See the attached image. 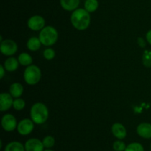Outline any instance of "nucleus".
Returning a JSON list of instances; mask_svg holds the SVG:
<instances>
[{
	"label": "nucleus",
	"mask_w": 151,
	"mask_h": 151,
	"mask_svg": "<svg viewBox=\"0 0 151 151\" xmlns=\"http://www.w3.org/2000/svg\"><path fill=\"white\" fill-rule=\"evenodd\" d=\"M13 98L10 93H1L0 94V110L1 112L8 110L13 106Z\"/></svg>",
	"instance_id": "nucleus-10"
},
{
	"label": "nucleus",
	"mask_w": 151,
	"mask_h": 151,
	"mask_svg": "<svg viewBox=\"0 0 151 151\" xmlns=\"http://www.w3.org/2000/svg\"><path fill=\"white\" fill-rule=\"evenodd\" d=\"M150 151H151V142H150Z\"/></svg>",
	"instance_id": "nucleus-30"
},
{
	"label": "nucleus",
	"mask_w": 151,
	"mask_h": 151,
	"mask_svg": "<svg viewBox=\"0 0 151 151\" xmlns=\"http://www.w3.org/2000/svg\"><path fill=\"white\" fill-rule=\"evenodd\" d=\"M137 133L143 139H151V124L143 122L139 124L137 128Z\"/></svg>",
	"instance_id": "nucleus-12"
},
{
	"label": "nucleus",
	"mask_w": 151,
	"mask_h": 151,
	"mask_svg": "<svg viewBox=\"0 0 151 151\" xmlns=\"http://www.w3.org/2000/svg\"><path fill=\"white\" fill-rule=\"evenodd\" d=\"M44 151H54V150L52 149H46V150H44Z\"/></svg>",
	"instance_id": "nucleus-29"
},
{
	"label": "nucleus",
	"mask_w": 151,
	"mask_h": 151,
	"mask_svg": "<svg viewBox=\"0 0 151 151\" xmlns=\"http://www.w3.org/2000/svg\"><path fill=\"white\" fill-rule=\"evenodd\" d=\"M4 151H25L24 145L17 141L9 142L4 147Z\"/></svg>",
	"instance_id": "nucleus-17"
},
{
	"label": "nucleus",
	"mask_w": 151,
	"mask_h": 151,
	"mask_svg": "<svg viewBox=\"0 0 151 151\" xmlns=\"http://www.w3.org/2000/svg\"><path fill=\"white\" fill-rule=\"evenodd\" d=\"M25 103L24 100L23 99H21V98H17L15 100H13V107L16 110H22L24 108Z\"/></svg>",
	"instance_id": "nucleus-23"
},
{
	"label": "nucleus",
	"mask_w": 151,
	"mask_h": 151,
	"mask_svg": "<svg viewBox=\"0 0 151 151\" xmlns=\"http://www.w3.org/2000/svg\"><path fill=\"white\" fill-rule=\"evenodd\" d=\"M99 7V2L97 0H86L84 3V9L88 13H93L96 11Z\"/></svg>",
	"instance_id": "nucleus-19"
},
{
	"label": "nucleus",
	"mask_w": 151,
	"mask_h": 151,
	"mask_svg": "<svg viewBox=\"0 0 151 151\" xmlns=\"http://www.w3.org/2000/svg\"><path fill=\"white\" fill-rule=\"evenodd\" d=\"M19 62L18 59L15 57H10L7 58L4 62V67L5 68L6 71L8 72H14L19 68Z\"/></svg>",
	"instance_id": "nucleus-14"
},
{
	"label": "nucleus",
	"mask_w": 151,
	"mask_h": 151,
	"mask_svg": "<svg viewBox=\"0 0 151 151\" xmlns=\"http://www.w3.org/2000/svg\"><path fill=\"white\" fill-rule=\"evenodd\" d=\"M142 63L147 68L151 67V50H145L142 55Z\"/></svg>",
	"instance_id": "nucleus-22"
},
{
	"label": "nucleus",
	"mask_w": 151,
	"mask_h": 151,
	"mask_svg": "<svg viewBox=\"0 0 151 151\" xmlns=\"http://www.w3.org/2000/svg\"><path fill=\"white\" fill-rule=\"evenodd\" d=\"M40 41L44 46H52L57 42L58 39V30L52 26H45L39 33Z\"/></svg>",
	"instance_id": "nucleus-3"
},
{
	"label": "nucleus",
	"mask_w": 151,
	"mask_h": 151,
	"mask_svg": "<svg viewBox=\"0 0 151 151\" xmlns=\"http://www.w3.org/2000/svg\"><path fill=\"white\" fill-rule=\"evenodd\" d=\"M5 68H4V65H0V72H1V74H0V78H3L4 76V73H5Z\"/></svg>",
	"instance_id": "nucleus-27"
},
{
	"label": "nucleus",
	"mask_w": 151,
	"mask_h": 151,
	"mask_svg": "<svg viewBox=\"0 0 151 151\" xmlns=\"http://www.w3.org/2000/svg\"><path fill=\"white\" fill-rule=\"evenodd\" d=\"M1 124L5 131L11 132L17 128L18 123L14 115L10 113H6L1 118Z\"/></svg>",
	"instance_id": "nucleus-6"
},
{
	"label": "nucleus",
	"mask_w": 151,
	"mask_h": 151,
	"mask_svg": "<svg viewBox=\"0 0 151 151\" xmlns=\"http://www.w3.org/2000/svg\"><path fill=\"white\" fill-rule=\"evenodd\" d=\"M34 124L35 123L32 121V119L29 118H24L21 120L17 125L18 133L22 136H27L30 134L34 129Z\"/></svg>",
	"instance_id": "nucleus-7"
},
{
	"label": "nucleus",
	"mask_w": 151,
	"mask_h": 151,
	"mask_svg": "<svg viewBox=\"0 0 151 151\" xmlns=\"http://www.w3.org/2000/svg\"><path fill=\"white\" fill-rule=\"evenodd\" d=\"M41 42L40 41L39 38L35 36H32L28 39L27 41V47L28 50L31 51H37L40 49L41 46Z\"/></svg>",
	"instance_id": "nucleus-16"
},
{
	"label": "nucleus",
	"mask_w": 151,
	"mask_h": 151,
	"mask_svg": "<svg viewBox=\"0 0 151 151\" xmlns=\"http://www.w3.org/2000/svg\"><path fill=\"white\" fill-rule=\"evenodd\" d=\"M24 93V87L22 84L19 82H15L10 85V93L13 98H20Z\"/></svg>",
	"instance_id": "nucleus-15"
},
{
	"label": "nucleus",
	"mask_w": 151,
	"mask_h": 151,
	"mask_svg": "<svg viewBox=\"0 0 151 151\" xmlns=\"http://www.w3.org/2000/svg\"><path fill=\"white\" fill-rule=\"evenodd\" d=\"M111 133L115 137L119 140H122L127 136V130L125 126L119 122H116L112 125Z\"/></svg>",
	"instance_id": "nucleus-11"
},
{
	"label": "nucleus",
	"mask_w": 151,
	"mask_h": 151,
	"mask_svg": "<svg viewBox=\"0 0 151 151\" xmlns=\"http://www.w3.org/2000/svg\"><path fill=\"white\" fill-rule=\"evenodd\" d=\"M43 56H44V59L47 60H52L55 56V52L51 47H48V48L45 49L43 52Z\"/></svg>",
	"instance_id": "nucleus-25"
},
{
	"label": "nucleus",
	"mask_w": 151,
	"mask_h": 151,
	"mask_svg": "<svg viewBox=\"0 0 151 151\" xmlns=\"http://www.w3.org/2000/svg\"><path fill=\"white\" fill-rule=\"evenodd\" d=\"M137 43H138L139 46L140 47H142V48L145 47L146 41L144 39V38H142V37H139V38H137Z\"/></svg>",
	"instance_id": "nucleus-26"
},
{
	"label": "nucleus",
	"mask_w": 151,
	"mask_h": 151,
	"mask_svg": "<svg viewBox=\"0 0 151 151\" xmlns=\"http://www.w3.org/2000/svg\"><path fill=\"white\" fill-rule=\"evenodd\" d=\"M25 151H44L42 141L36 138L29 139L24 144Z\"/></svg>",
	"instance_id": "nucleus-9"
},
{
	"label": "nucleus",
	"mask_w": 151,
	"mask_h": 151,
	"mask_svg": "<svg viewBox=\"0 0 151 151\" xmlns=\"http://www.w3.org/2000/svg\"><path fill=\"white\" fill-rule=\"evenodd\" d=\"M86 9L78 8L71 15V23L78 30H85L89 27L91 16Z\"/></svg>",
	"instance_id": "nucleus-1"
},
{
	"label": "nucleus",
	"mask_w": 151,
	"mask_h": 151,
	"mask_svg": "<svg viewBox=\"0 0 151 151\" xmlns=\"http://www.w3.org/2000/svg\"><path fill=\"white\" fill-rule=\"evenodd\" d=\"M42 142L44 147H45L46 149H51V148L55 145V139L53 136H47L43 139Z\"/></svg>",
	"instance_id": "nucleus-21"
},
{
	"label": "nucleus",
	"mask_w": 151,
	"mask_h": 151,
	"mask_svg": "<svg viewBox=\"0 0 151 151\" xmlns=\"http://www.w3.org/2000/svg\"><path fill=\"white\" fill-rule=\"evenodd\" d=\"M30 117L35 124L45 123L49 117V110L47 105L42 102L33 104L30 109Z\"/></svg>",
	"instance_id": "nucleus-2"
},
{
	"label": "nucleus",
	"mask_w": 151,
	"mask_h": 151,
	"mask_svg": "<svg viewBox=\"0 0 151 151\" xmlns=\"http://www.w3.org/2000/svg\"><path fill=\"white\" fill-rule=\"evenodd\" d=\"M146 40L151 45V30H150L146 34Z\"/></svg>",
	"instance_id": "nucleus-28"
},
{
	"label": "nucleus",
	"mask_w": 151,
	"mask_h": 151,
	"mask_svg": "<svg viewBox=\"0 0 151 151\" xmlns=\"http://www.w3.org/2000/svg\"><path fill=\"white\" fill-rule=\"evenodd\" d=\"M18 50V44L12 39H4L0 44V51L3 55L11 56Z\"/></svg>",
	"instance_id": "nucleus-5"
},
{
	"label": "nucleus",
	"mask_w": 151,
	"mask_h": 151,
	"mask_svg": "<svg viewBox=\"0 0 151 151\" xmlns=\"http://www.w3.org/2000/svg\"><path fill=\"white\" fill-rule=\"evenodd\" d=\"M41 78V71L38 66L31 65L27 67L24 71V79L29 85L38 84Z\"/></svg>",
	"instance_id": "nucleus-4"
},
{
	"label": "nucleus",
	"mask_w": 151,
	"mask_h": 151,
	"mask_svg": "<svg viewBox=\"0 0 151 151\" xmlns=\"http://www.w3.org/2000/svg\"><path fill=\"white\" fill-rule=\"evenodd\" d=\"M62 8L66 11H74L78 9L80 0H60Z\"/></svg>",
	"instance_id": "nucleus-13"
},
{
	"label": "nucleus",
	"mask_w": 151,
	"mask_h": 151,
	"mask_svg": "<svg viewBox=\"0 0 151 151\" xmlns=\"http://www.w3.org/2000/svg\"><path fill=\"white\" fill-rule=\"evenodd\" d=\"M125 151H145L144 147L139 142H132L127 145Z\"/></svg>",
	"instance_id": "nucleus-20"
},
{
	"label": "nucleus",
	"mask_w": 151,
	"mask_h": 151,
	"mask_svg": "<svg viewBox=\"0 0 151 151\" xmlns=\"http://www.w3.org/2000/svg\"><path fill=\"white\" fill-rule=\"evenodd\" d=\"M126 144L125 142L122 140L118 139L117 141H115L113 144V149L115 151H125L126 148Z\"/></svg>",
	"instance_id": "nucleus-24"
},
{
	"label": "nucleus",
	"mask_w": 151,
	"mask_h": 151,
	"mask_svg": "<svg viewBox=\"0 0 151 151\" xmlns=\"http://www.w3.org/2000/svg\"><path fill=\"white\" fill-rule=\"evenodd\" d=\"M19 64L22 66H29L32 63V58L29 53H22L19 54L18 57Z\"/></svg>",
	"instance_id": "nucleus-18"
},
{
	"label": "nucleus",
	"mask_w": 151,
	"mask_h": 151,
	"mask_svg": "<svg viewBox=\"0 0 151 151\" xmlns=\"http://www.w3.org/2000/svg\"><path fill=\"white\" fill-rule=\"evenodd\" d=\"M27 27L33 31H41L45 27V19L39 15L32 16L28 19Z\"/></svg>",
	"instance_id": "nucleus-8"
}]
</instances>
